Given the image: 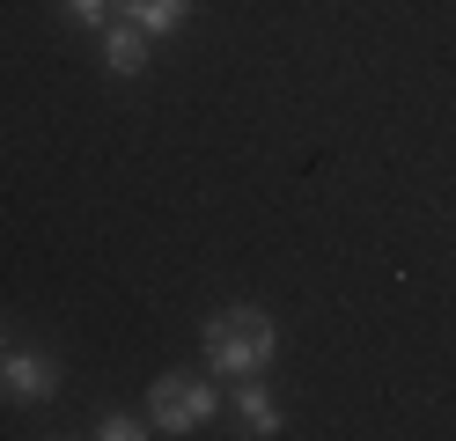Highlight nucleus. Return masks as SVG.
<instances>
[{
  "label": "nucleus",
  "mask_w": 456,
  "mask_h": 441,
  "mask_svg": "<svg viewBox=\"0 0 456 441\" xmlns=\"http://www.w3.org/2000/svg\"><path fill=\"white\" fill-rule=\"evenodd\" d=\"M199 353H207V368L221 382H243V375H265L273 368V353H280V323L265 309H250V302H228L207 316V331H199Z\"/></svg>",
  "instance_id": "1"
},
{
  "label": "nucleus",
  "mask_w": 456,
  "mask_h": 441,
  "mask_svg": "<svg viewBox=\"0 0 456 441\" xmlns=\"http://www.w3.org/2000/svg\"><path fill=\"white\" fill-rule=\"evenodd\" d=\"M221 412V382H199V375H155L148 382V427L155 434H199Z\"/></svg>",
  "instance_id": "2"
},
{
  "label": "nucleus",
  "mask_w": 456,
  "mask_h": 441,
  "mask_svg": "<svg viewBox=\"0 0 456 441\" xmlns=\"http://www.w3.org/2000/svg\"><path fill=\"white\" fill-rule=\"evenodd\" d=\"M0 390H8L15 404H45L60 397V361L37 346H0Z\"/></svg>",
  "instance_id": "3"
},
{
  "label": "nucleus",
  "mask_w": 456,
  "mask_h": 441,
  "mask_svg": "<svg viewBox=\"0 0 456 441\" xmlns=\"http://www.w3.org/2000/svg\"><path fill=\"white\" fill-rule=\"evenodd\" d=\"M148 29H133L126 15H110L103 29H96V59H103V74H118V81H133V74H148Z\"/></svg>",
  "instance_id": "4"
},
{
  "label": "nucleus",
  "mask_w": 456,
  "mask_h": 441,
  "mask_svg": "<svg viewBox=\"0 0 456 441\" xmlns=\"http://www.w3.org/2000/svg\"><path fill=\"white\" fill-rule=\"evenodd\" d=\"M236 420H243V434H250V441L280 434V404H273V390H265L258 375H243V382H236Z\"/></svg>",
  "instance_id": "5"
},
{
  "label": "nucleus",
  "mask_w": 456,
  "mask_h": 441,
  "mask_svg": "<svg viewBox=\"0 0 456 441\" xmlns=\"http://www.w3.org/2000/svg\"><path fill=\"white\" fill-rule=\"evenodd\" d=\"M133 29H148V37H177V29L191 22V0H126L118 8Z\"/></svg>",
  "instance_id": "6"
},
{
  "label": "nucleus",
  "mask_w": 456,
  "mask_h": 441,
  "mask_svg": "<svg viewBox=\"0 0 456 441\" xmlns=\"http://www.w3.org/2000/svg\"><path fill=\"white\" fill-rule=\"evenodd\" d=\"M89 434H96V441H140V434H155V427H148V420H133V412H103Z\"/></svg>",
  "instance_id": "7"
},
{
  "label": "nucleus",
  "mask_w": 456,
  "mask_h": 441,
  "mask_svg": "<svg viewBox=\"0 0 456 441\" xmlns=\"http://www.w3.org/2000/svg\"><path fill=\"white\" fill-rule=\"evenodd\" d=\"M60 8H67V22H81V29H103L126 0H60Z\"/></svg>",
  "instance_id": "8"
},
{
  "label": "nucleus",
  "mask_w": 456,
  "mask_h": 441,
  "mask_svg": "<svg viewBox=\"0 0 456 441\" xmlns=\"http://www.w3.org/2000/svg\"><path fill=\"white\" fill-rule=\"evenodd\" d=\"M0 346H8V339H0Z\"/></svg>",
  "instance_id": "9"
}]
</instances>
